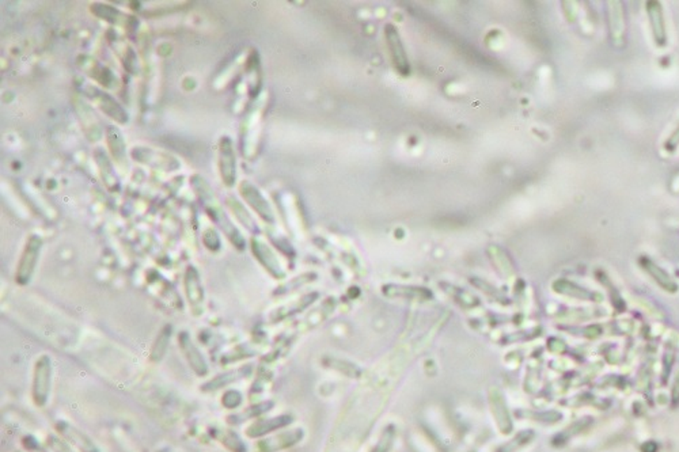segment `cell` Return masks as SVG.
<instances>
[{
  "label": "cell",
  "instance_id": "obj_24",
  "mask_svg": "<svg viewBox=\"0 0 679 452\" xmlns=\"http://www.w3.org/2000/svg\"><path fill=\"white\" fill-rule=\"evenodd\" d=\"M647 13L650 15V21H651V24H652L656 44L657 45H664L666 44V26H664V20H663L660 3H657V1H648L647 3Z\"/></svg>",
  "mask_w": 679,
  "mask_h": 452
},
{
  "label": "cell",
  "instance_id": "obj_27",
  "mask_svg": "<svg viewBox=\"0 0 679 452\" xmlns=\"http://www.w3.org/2000/svg\"><path fill=\"white\" fill-rule=\"evenodd\" d=\"M644 268L655 279L656 283L659 286H663L666 291H676L677 289V284L671 280V277L664 270H662L659 266H656L655 263H652L648 260H644Z\"/></svg>",
  "mask_w": 679,
  "mask_h": 452
},
{
  "label": "cell",
  "instance_id": "obj_21",
  "mask_svg": "<svg viewBox=\"0 0 679 452\" xmlns=\"http://www.w3.org/2000/svg\"><path fill=\"white\" fill-rule=\"evenodd\" d=\"M386 37H387L389 48L392 49V56H393V61H394L396 68L401 73H409V66H408L405 50H403V47L401 44L399 33L396 31V29L393 26L386 27Z\"/></svg>",
  "mask_w": 679,
  "mask_h": 452
},
{
  "label": "cell",
  "instance_id": "obj_30",
  "mask_svg": "<svg viewBox=\"0 0 679 452\" xmlns=\"http://www.w3.org/2000/svg\"><path fill=\"white\" fill-rule=\"evenodd\" d=\"M47 447L50 452H75L70 443L63 437L56 435H49L47 437Z\"/></svg>",
  "mask_w": 679,
  "mask_h": 452
},
{
  "label": "cell",
  "instance_id": "obj_13",
  "mask_svg": "<svg viewBox=\"0 0 679 452\" xmlns=\"http://www.w3.org/2000/svg\"><path fill=\"white\" fill-rule=\"evenodd\" d=\"M78 64L80 66V68L83 71H86L89 76H92L95 82H98L103 87L115 89L117 86V79H116L115 73L110 71L108 67L102 66L98 60H95L93 57L82 56V57H79Z\"/></svg>",
  "mask_w": 679,
  "mask_h": 452
},
{
  "label": "cell",
  "instance_id": "obj_1",
  "mask_svg": "<svg viewBox=\"0 0 679 452\" xmlns=\"http://www.w3.org/2000/svg\"><path fill=\"white\" fill-rule=\"evenodd\" d=\"M190 185L196 193L197 198L200 200L204 211L211 217L212 221L223 231V234L227 237V239L234 245L238 250H245L246 240L243 238V235L239 233V230L235 227L231 219L219 205L216 196L213 193L211 185L208 184V181L204 177L194 174L190 178Z\"/></svg>",
  "mask_w": 679,
  "mask_h": 452
},
{
  "label": "cell",
  "instance_id": "obj_10",
  "mask_svg": "<svg viewBox=\"0 0 679 452\" xmlns=\"http://www.w3.org/2000/svg\"><path fill=\"white\" fill-rule=\"evenodd\" d=\"M239 193L242 198L252 207L255 212H257L258 216L266 221V223H275V214L265 200V197L261 194V191L250 182V181H242L239 185Z\"/></svg>",
  "mask_w": 679,
  "mask_h": 452
},
{
  "label": "cell",
  "instance_id": "obj_35",
  "mask_svg": "<svg viewBox=\"0 0 679 452\" xmlns=\"http://www.w3.org/2000/svg\"><path fill=\"white\" fill-rule=\"evenodd\" d=\"M14 452H24V451H21V450H17V451H14Z\"/></svg>",
  "mask_w": 679,
  "mask_h": 452
},
{
  "label": "cell",
  "instance_id": "obj_28",
  "mask_svg": "<svg viewBox=\"0 0 679 452\" xmlns=\"http://www.w3.org/2000/svg\"><path fill=\"white\" fill-rule=\"evenodd\" d=\"M115 49H116L124 67L131 73H136V71H138V59H136L134 49L131 48L127 43L116 44Z\"/></svg>",
  "mask_w": 679,
  "mask_h": 452
},
{
  "label": "cell",
  "instance_id": "obj_12",
  "mask_svg": "<svg viewBox=\"0 0 679 452\" xmlns=\"http://www.w3.org/2000/svg\"><path fill=\"white\" fill-rule=\"evenodd\" d=\"M184 286H185L189 306L194 311V314L203 312L201 306L204 303V289L201 286L200 273L193 265H189L185 270Z\"/></svg>",
  "mask_w": 679,
  "mask_h": 452
},
{
  "label": "cell",
  "instance_id": "obj_20",
  "mask_svg": "<svg viewBox=\"0 0 679 452\" xmlns=\"http://www.w3.org/2000/svg\"><path fill=\"white\" fill-rule=\"evenodd\" d=\"M272 407H273V402L272 401H262V402L252 404V406H249L246 409H242L239 411H235L233 414H229L226 417V423L229 425H231V427H236V425L243 424L245 421L257 418L259 416H262L264 413L269 411Z\"/></svg>",
  "mask_w": 679,
  "mask_h": 452
},
{
  "label": "cell",
  "instance_id": "obj_26",
  "mask_svg": "<svg viewBox=\"0 0 679 452\" xmlns=\"http://www.w3.org/2000/svg\"><path fill=\"white\" fill-rule=\"evenodd\" d=\"M246 76H248V86L250 96H257L261 87V78H259V63H258V53L252 50L248 57L246 63Z\"/></svg>",
  "mask_w": 679,
  "mask_h": 452
},
{
  "label": "cell",
  "instance_id": "obj_5",
  "mask_svg": "<svg viewBox=\"0 0 679 452\" xmlns=\"http://www.w3.org/2000/svg\"><path fill=\"white\" fill-rule=\"evenodd\" d=\"M131 155L141 165L161 168L164 171H176L181 167L180 162L174 156L150 147H134L131 151Z\"/></svg>",
  "mask_w": 679,
  "mask_h": 452
},
{
  "label": "cell",
  "instance_id": "obj_9",
  "mask_svg": "<svg viewBox=\"0 0 679 452\" xmlns=\"http://www.w3.org/2000/svg\"><path fill=\"white\" fill-rule=\"evenodd\" d=\"M56 432L67 440L72 447H75L79 452H101L98 446L94 443L93 439L87 436L85 432L76 428L66 420H59L55 424Z\"/></svg>",
  "mask_w": 679,
  "mask_h": 452
},
{
  "label": "cell",
  "instance_id": "obj_8",
  "mask_svg": "<svg viewBox=\"0 0 679 452\" xmlns=\"http://www.w3.org/2000/svg\"><path fill=\"white\" fill-rule=\"evenodd\" d=\"M178 347L185 357L189 367L192 368V371L200 378L207 377L210 372L207 360L203 356L200 349L196 347V344L193 342L192 337L187 332H181L178 334Z\"/></svg>",
  "mask_w": 679,
  "mask_h": 452
},
{
  "label": "cell",
  "instance_id": "obj_29",
  "mask_svg": "<svg viewBox=\"0 0 679 452\" xmlns=\"http://www.w3.org/2000/svg\"><path fill=\"white\" fill-rule=\"evenodd\" d=\"M308 303H311V296L310 295L305 296L303 299H301L299 302H296L294 305H287V306H283L280 309H275L272 312V315H271V321L272 322L281 321V319H284V318H287V316H290V315H292V314H295V312L305 309Z\"/></svg>",
  "mask_w": 679,
  "mask_h": 452
},
{
  "label": "cell",
  "instance_id": "obj_7",
  "mask_svg": "<svg viewBox=\"0 0 679 452\" xmlns=\"http://www.w3.org/2000/svg\"><path fill=\"white\" fill-rule=\"evenodd\" d=\"M219 173L227 188L234 187L236 181V159L231 138L223 136L219 143Z\"/></svg>",
  "mask_w": 679,
  "mask_h": 452
},
{
  "label": "cell",
  "instance_id": "obj_3",
  "mask_svg": "<svg viewBox=\"0 0 679 452\" xmlns=\"http://www.w3.org/2000/svg\"><path fill=\"white\" fill-rule=\"evenodd\" d=\"M43 247V239L36 234H31L24 245V251L21 254V258L17 266V273H15V282L20 286H26L30 283L31 276L36 270L38 257L41 253Z\"/></svg>",
  "mask_w": 679,
  "mask_h": 452
},
{
  "label": "cell",
  "instance_id": "obj_17",
  "mask_svg": "<svg viewBox=\"0 0 679 452\" xmlns=\"http://www.w3.org/2000/svg\"><path fill=\"white\" fill-rule=\"evenodd\" d=\"M94 159H95L97 166L99 168V174H101L102 182L106 187V189L112 191V193L117 191L120 189V181H118L117 174L115 171V166L110 162V159L108 158L106 152L101 148H97L94 151Z\"/></svg>",
  "mask_w": 679,
  "mask_h": 452
},
{
  "label": "cell",
  "instance_id": "obj_2",
  "mask_svg": "<svg viewBox=\"0 0 679 452\" xmlns=\"http://www.w3.org/2000/svg\"><path fill=\"white\" fill-rule=\"evenodd\" d=\"M52 384V360L48 355H41L34 363L31 400L37 407L47 406Z\"/></svg>",
  "mask_w": 679,
  "mask_h": 452
},
{
  "label": "cell",
  "instance_id": "obj_15",
  "mask_svg": "<svg viewBox=\"0 0 679 452\" xmlns=\"http://www.w3.org/2000/svg\"><path fill=\"white\" fill-rule=\"evenodd\" d=\"M252 371H253V365L252 364H246V365H241V367H238L235 370H230V371H226L223 374H219V375H216L211 381L204 383L201 386V391H216L219 388L227 387V386L233 384L235 381L245 379L246 377H249L252 374Z\"/></svg>",
  "mask_w": 679,
  "mask_h": 452
},
{
  "label": "cell",
  "instance_id": "obj_14",
  "mask_svg": "<svg viewBox=\"0 0 679 452\" xmlns=\"http://www.w3.org/2000/svg\"><path fill=\"white\" fill-rule=\"evenodd\" d=\"M250 246H252V251H253L255 257L269 272V275H272L275 279H283L284 277V272L281 269L280 262L278 260V257L275 256V253L269 249L268 245H265L259 239L253 238L250 242Z\"/></svg>",
  "mask_w": 679,
  "mask_h": 452
},
{
  "label": "cell",
  "instance_id": "obj_31",
  "mask_svg": "<svg viewBox=\"0 0 679 452\" xmlns=\"http://www.w3.org/2000/svg\"><path fill=\"white\" fill-rule=\"evenodd\" d=\"M242 401H243L242 394L238 390H234V388H230V390L224 391V394L222 397V404L226 409H229V410L238 409L242 404Z\"/></svg>",
  "mask_w": 679,
  "mask_h": 452
},
{
  "label": "cell",
  "instance_id": "obj_18",
  "mask_svg": "<svg viewBox=\"0 0 679 452\" xmlns=\"http://www.w3.org/2000/svg\"><path fill=\"white\" fill-rule=\"evenodd\" d=\"M291 423L290 416H279V417H272V418H259L256 420L253 424H250L245 433L249 439H259L264 437L265 435L284 428Z\"/></svg>",
  "mask_w": 679,
  "mask_h": 452
},
{
  "label": "cell",
  "instance_id": "obj_23",
  "mask_svg": "<svg viewBox=\"0 0 679 452\" xmlns=\"http://www.w3.org/2000/svg\"><path fill=\"white\" fill-rule=\"evenodd\" d=\"M226 203H227V207L230 208V211L234 214L235 219H236V220H238V221H239V223H241V224H242V226H243V227H245L248 231H250V233H253L255 235H257L258 233H259V230H258L257 227V223L255 221L253 216L246 211L245 205H243V204H242V203H241V201H239L236 197H234V196H229V197L226 198Z\"/></svg>",
  "mask_w": 679,
  "mask_h": 452
},
{
  "label": "cell",
  "instance_id": "obj_34",
  "mask_svg": "<svg viewBox=\"0 0 679 452\" xmlns=\"http://www.w3.org/2000/svg\"><path fill=\"white\" fill-rule=\"evenodd\" d=\"M678 142H679V128L678 129H677V131H676V133H674V135L671 136V139H670V142L667 143V145L670 144V147H673V148H674V147H676V145L678 144ZM673 148H671V150H673Z\"/></svg>",
  "mask_w": 679,
  "mask_h": 452
},
{
  "label": "cell",
  "instance_id": "obj_19",
  "mask_svg": "<svg viewBox=\"0 0 679 452\" xmlns=\"http://www.w3.org/2000/svg\"><path fill=\"white\" fill-rule=\"evenodd\" d=\"M106 142L109 151L115 159V162L118 166H128L127 163V150H125V140L121 133V131L115 125H109L106 128Z\"/></svg>",
  "mask_w": 679,
  "mask_h": 452
},
{
  "label": "cell",
  "instance_id": "obj_4",
  "mask_svg": "<svg viewBox=\"0 0 679 452\" xmlns=\"http://www.w3.org/2000/svg\"><path fill=\"white\" fill-rule=\"evenodd\" d=\"M83 93L87 98H90L94 103H97V106L109 119H115L118 124H127L128 122L127 110L110 94L105 93L103 90H99L98 87L92 86V85H85Z\"/></svg>",
  "mask_w": 679,
  "mask_h": 452
},
{
  "label": "cell",
  "instance_id": "obj_25",
  "mask_svg": "<svg viewBox=\"0 0 679 452\" xmlns=\"http://www.w3.org/2000/svg\"><path fill=\"white\" fill-rule=\"evenodd\" d=\"M171 332H173V328L170 325H166L161 332L157 335V338L154 340V344L151 347V351H150V360L152 363H159L162 361L167 349H169V344H170V338H171Z\"/></svg>",
  "mask_w": 679,
  "mask_h": 452
},
{
  "label": "cell",
  "instance_id": "obj_22",
  "mask_svg": "<svg viewBox=\"0 0 679 452\" xmlns=\"http://www.w3.org/2000/svg\"><path fill=\"white\" fill-rule=\"evenodd\" d=\"M211 435L226 450L230 452H248L246 444L242 437L234 432L233 429L219 428L212 429Z\"/></svg>",
  "mask_w": 679,
  "mask_h": 452
},
{
  "label": "cell",
  "instance_id": "obj_33",
  "mask_svg": "<svg viewBox=\"0 0 679 452\" xmlns=\"http://www.w3.org/2000/svg\"><path fill=\"white\" fill-rule=\"evenodd\" d=\"M22 446H24V449H26L27 451L47 452L45 450H44V449H43V447H41V446H40V443L37 442V439H36V437H33L31 435L24 436V439H22Z\"/></svg>",
  "mask_w": 679,
  "mask_h": 452
},
{
  "label": "cell",
  "instance_id": "obj_16",
  "mask_svg": "<svg viewBox=\"0 0 679 452\" xmlns=\"http://www.w3.org/2000/svg\"><path fill=\"white\" fill-rule=\"evenodd\" d=\"M302 437L301 429H294L290 432L279 433L272 437H266L259 440L257 443V452H278L291 447L292 444L298 443Z\"/></svg>",
  "mask_w": 679,
  "mask_h": 452
},
{
  "label": "cell",
  "instance_id": "obj_32",
  "mask_svg": "<svg viewBox=\"0 0 679 452\" xmlns=\"http://www.w3.org/2000/svg\"><path fill=\"white\" fill-rule=\"evenodd\" d=\"M203 243L204 246L211 250V251H217L220 249V237L217 234V231L215 228H208L204 234H203Z\"/></svg>",
  "mask_w": 679,
  "mask_h": 452
},
{
  "label": "cell",
  "instance_id": "obj_6",
  "mask_svg": "<svg viewBox=\"0 0 679 452\" xmlns=\"http://www.w3.org/2000/svg\"><path fill=\"white\" fill-rule=\"evenodd\" d=\"M72 102H73V108H75L76 116L79 119V122L82 125V129H83L85 135L87 136V139L90 142H98V140H101V138L103 135V129H102L101 121L97 117V115L94 113L92 106L83 98H80L79 96H73Z\"/></svg>",
  "mask_w": 679,
  "mask_h": 452
},
{
  "label": "cell",
  "instance_id": "obj_11",
  "mask_svg": "<svg viewBox=\"0 0 679 452\" xmlns=\"http://www.w3.org/2000/svg\"><path fill=\"white\" fill-rule=\"evenodd\" d=\"M90 11L97 18H99V20L108 22V24L124 27L127 30H135L139 24V21L135 17H132L127 13H122L121 10H118L116 7H112L109 4L93 3L90 6Z\"/></svg>",
  "mask_w": 679,
  "mask_h": 452
}]
</instances>
